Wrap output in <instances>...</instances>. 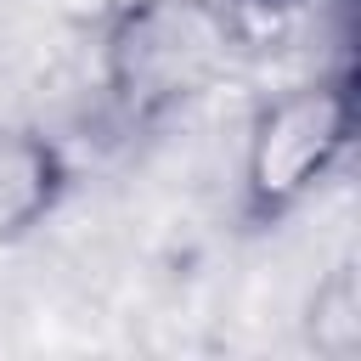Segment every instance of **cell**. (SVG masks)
<instances>
[{
    "label": "cell",
    "instance_id": "obj_1",
    "mask_svg": "<svg viewBox=\"0 0 361 361\" xmlns=\"http://www.w3.org/2000/svg\"><path fill=\"white\" fill-rule=\"evenodd\" d=\"M226 51V23L203 0H147L113 34V85L130 107L186 96Z\"/></svg>",
    "mask_w": 361,
    "mask_h": 361
},
{
    "label": "cell",
    "instance_id": "obj_2",
    "mask_svg": "<svg viewBox=\"0 0 361 361\" xmlns=\"http://www.w3.org/2000/svg\"><path fill=\"white\" fill-rule=\"evenodd\" d=\"M350 141V90L344 85H305L276 96L254 118L248 141V197L259 214H282L310 192V180L338 158Z\"/></svg>",
    "mask_w": 361,
    "mask_h": 361
},
{
    "label": "cell",
    "instance_id": "obj_3",
    "mask_svg": "<svg viewBox=\"0 0 361 361\" xmlns=\"http://www.w3.org/2000/svg\"><path fill=\"white\" fill-rule=\"evenodd\" d=\"M56 152L23 130H0V237L28 231L56 197Z\"/></svg>",
    "mask_w": 361,
    "mask_h": 361
}]
</instances>
